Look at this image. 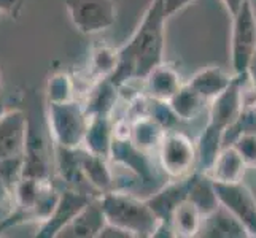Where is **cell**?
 Masks as SVG:
<instances>
[{"mask_svg":"<svg viewBox=\"0 0 256 238\" xmlns=\"http://www.w3.org/2000/svg\"><path fill=\"white\" fill-rule=\"evenodd\" d=\"M107 219H105L100 202L90 200L88 204L60 229L59 238H94L99 237Z\"/></svg>","mask_w":256,"mask_h":238,"instance_id":"8fae6325","label":"cell"},{"mask_svg":"<svg viewBox=\"0 0 256 238\" xmlns=\"http://www.w3.org/2000/svg\"><path fill=\"white\" fill-rule=\"evenodd\" d=\"M75 29L91 35L110 29L116 22L114 0H64Z\"/></svg>","mask_w":256,"mask_h":238,"instance_id":"277c9868","label":"cell"},{"mask_svg":"<svg viewBox=\"0 0 256 238\" xmlns=\"http://www.w3.org/2000/svg\"><path fill=\"white\" fill-rule=\"evenodd\" d=\"M112 126L107 119V116H92L91 121H88V127L84 132L83 142L88 146V151L105 157L112 151V143H113V132Z\"/></svg>","mask_w":256,"mask_h":238,"instance_id":"ac0fdd59","label":"cell"},{"mask_svg":"<svg viewBox=\"0 0 256 238\" xmlns=\"http://www.w3.org/2000/svg\"><path fill=\"white\" fill-rule=\"evenodd\" d=\"M232 146L244 159L246 167H256V130H246L237 137Z\"/></svg>","mask_w":256,"mask_h":238,"instance_id":"484cf974","label":"cell"},{"mask_svg":"<svg viewBox=\"0 0 256 238\" xmlns=\"http://www.w3.org/2000/svg\"><path fill=\"white\" fill-rule=\"evenodd\" d=\"M86 111L72 102H50V127L60 148L74 149L83 142L88 127Z\"/></svg>","mask_w":256,"mask_h":238,"instance_id":"5b68a950","label":"cell"},{"mask_svg":"<svg viewBox=\"0 0 256 238\" xmlns=\"http://www.w3.org/2000/svg\"><path fill=\"white\" fill-rule=\"evenodd\" d=\"M29 121L20 110L5 111L0 118V161L21 156L28 142Z\"/></svg>","mask_w":256,"mask_h":238,"instance_id":"9c48e42d","label":"cell"},{"mask_svg":"<svg viewBox=\"0 0 256 238\" xmlns=\"http://www.w3.org/2000/svg\"><path fill=\"white\" fill-rule=\"evenodd\" d=\"M5 113V103H4V100L0 99V118H2V114Z\"/></svg>","mask_w":256,"mask_h":238,"instance_id":"836d02e7","label":"cell"},{"mask_svg":"<svg viewBox=\"0 0 256 238\" xmlns=\"http://www.w3.org/2000/svg\"><path fill=\"white\" fill-rule=\"evenodd\" d=\"M200 213L186 199L172 211L169 227L174 237H196L200 226Z\"/></svg>","mask_w":256,"mask_h":238,"instance_id":"44dd1931","label":"cell"},{"mask_svg":"<svg viewBox=\"0 0 256 238\" xmlns=\"http://www.w3.org/2000/svg\"><path fill=\"white\" fill-rule=\"evenodd\" d=\"M196 237H210V238H246L250 234L246 232L244 224L237 219L231 211L220 204L214 211L202 216L199 232Z\"/></svg>","mask_w":256,"mask_h":238,"instance_id":"7c38bea8","label":"cell"},{"mask_svg":"<svg viewBox=\"0 0 256 238\" xmlns=\"http://www.w3.org/2000/svg\"><path fill=\"white\" fill-rule=\"evenodd\" d=\"M78 165H80V170L84 176V180L91 188H96L99 191H107L112 186V173L100 156L86 153L78 159Z\"/></svg>","mask_w":256,"mask_h":238,"instance_id":"603a6c76","label":"cell"},{"mask_svg":"<svg viewBox=\"0 0 256 238\" xmlns=\"http://www.w3.org/2000/svg\"><path fill=\"white\" fill-rule=\"evenodd\" d=\"M166 19L162 0H152L138 27L118 52L116 67L108 78L114 86L126 79H145L153 68L162 64Z\"/></svg>","mask_w":256,"mask_h":238,"instance_id":"6da1fadb","label":"cell"},{"mask_svg":"<svg viewBox=\"0 0 256 238\" xmlns=\"http://www.w3.org/2000/svg\"><path fill=\"white\" fill-rule=\"evenodd\" d=\"M232 81V76L226 73L222 67H208L198 72L188 83L194 91L200 94L206 100H212L222 91H224Z\"/></svg>","mask_w":256,"mask_h":238,"instance_id":"e0dca14e","label":"cell"},{"mask_svg":"<svg viewBox=\"0 0 256 238\" xmlns=\"http://www.w3.org/2000/svg\"><path fill=\"white\" fill-rule=\"evenodd\" d=\"M160 159L167 175L176 180L184 178L192 173L196 165V146L180 132H166L160 146Z\"/></svg>","mask_w":256,"mask_h":238,"instance_id":"8992f818","label":"cell"},{"mask_svg":"<svg viewBox=\"0 0 256 238\" xmlns=\"http://www.w3.org/2000/svg\"><path fill=\"white\" fill-rule=\"evenodd\" d=\"M256 56V13L252 0H244L239 11L232 16L231 62L236 75L248 72Z\"/></svg>","mask_w":256,"mask_h":238,"instance_id":"3957f363","label":"cell"},{"mask_svg":"<svg viewBox=\"0 0 256 238\" xmlns=\"http://www.w3.org/2000/svg\"><path fill=\"white\" fill-rule=\"evenodd\" d=\"M22 0H0V16H16L21 10Z\"/></svg>","mask_w":256,"mask_h":238,"instance_id":"f1b7e54d","label":"cell"},{"mask_svg":"<svg viewBox=\"0 0 256 238\" xmlns=\"http://www.w3.org/2000/svg\"><path fill=\"white\" fill-rule=\"evenodd\" d=\"M22 165L24 159L21 156L6 157L0 161V178L12 191H14V186L22 178Z\"/></svg>","mask_w":256,"mask_h":238,"instance_id":"d4e9b609","label":"cell"},{"mask_svg":"<svg viewBox=\"0 0 256 238\" xmlns=\"http://www.w3.org/2000/svg\"><path fill=\"white\" fill-rule=\"evenodd\" d=\"M50 100L51 102H68L72 86L66 75H56L50 81Z\"/></svg>","mask_w":256,"mask_h":238,"instance_id":"4316f807","label":"cell"},{"mask_svg":"<svg viewBox=\"0 0 256 238\" xmlns=\"http://www.w3.org/2000/svg\"><path fill=\"white\" fill-rule=\"evenodd\" d=\"M22 159H24L22 176L35 178L40 181H48L50 165H48V153L45 148V142H43L40 134H35L30 124H29L28 142H26Z\"/></svg>","mask_w":256,"mask_h":238,"instance_id":"5bb4252c","label":"cell"},{"mask_svg":"<svg viewBox=\"0 0 256 238\" xmlns=\"http://www.w3.org/2000/svg\"><path fill=\"white\" fill-rule=\"evenodd\" d=\"M194 0H162V6H164V13L169 17L174 13L180 11L182 8H184L186 5H190Z\"/></svg>","mask_w":256,"mask_h":238,"instance_id":"4dcf8cb0","label":"cell"},{"mask_svg":"<svg viewBox=\"0 0 256 238\" xmlns=\"http://www.w3.org/2000/svg\"><path fill=\"white\" fill-rule=\"evenodd\" d=\"M13 202H14L13 191L2 181V178H0V215L10 213Z\"/></svg>","mask_w":256,"mask_h":238,"instance_id":"83f0119b","label":"cell"},{"mask_svg":"<svg viewBox=\"0 0 256 238\" xmlns=\"http://www.w3.org/2000/svg\"><path fill=\"white\" fill-rule=\"evenodd\" d=\"M244 75H234L232 81L224 91L220 92L216 97L212 99L210 113H208V124L220 130H226L234 121L239 118L242 108V97H240V86Z\"/></svg>","mask_w":256,"mask_h":238,"instance_id":"ba28073f","label":"cell"},{"mask_svg":"<svg viewBox=\"0 0 256 238\" xmlns=\"http://www.w3.org/2000/svg\"><path fill=\"white\" fill-rule=\"evenodd\" d=\"M90 200H91L90 196L84 192H74V191L62 192L58 199L54 210H52L51 215L45 219V223H43L37 237L40 238L56 237L60 229H62Z\"/></svg>","mask_w":256,"mask_h":238,"instance_id":"30bf717a","label":"cell"},{"mask_svg":"<svg viewBox=\"0 0 256 238\" xmlns=\"http://www.w3.org/2000/svg\"><path fill=\"white\" fill-rule=\"evenodd\" d=\"M246 170V164L232 145L223 146L207 170L212 181L216 183H239Z\"/></svg>","mask_w":256,"mask_h":238,"instance_id":"9a60e30c","label":"cell"},{"mask_svg":"<svg viewBox=\"0 0 256 238\" xmlns=\"http://www.w3.org/2000/svg\"><path fill=\"white\" fill-rule=\"evenodd\" d=\"M222 2L224 3L226 10L229 11V14H231V17L239 11L240 5L244 3V0H222Z\"/></svg>","mask_w":256,"mask_h":238,"instance_id":"1f68e13d","label":"cell"},{"mask_svg":"<svg viewBox=\"0 0 256 238\" xmlns=\"http://www.w3.org/2000/svg\"><path fill=\"white\" fill-rule=\"evenodd\" d=\"M188 200L199 210L200 216L208 215L210 211H214L220 205V200L214 188V181L207 173L194 172L192 183L188 192Z\"/></svg>","mask_w":256,"mask_h":238,"instance_id":"d6986e66","label":"cell"},{"mask_svg":"<svg viewBox=\"0 0 256 238\" xmlns=\"http://www.w3.org/2000/svg\"><path fill=\"white\" fill-rule=\"evenodd\" d=\"M216 197L226 210L239 219L250 237H256V197L250 188L239 183H216L214 181Z\"/></svg>","mask_w":256,"mask_h":238,"instance_id":"52a82bcc","label":"cell"},{"mask_svg":"<svg viewBox=\"0 0 256 238\" xmlns=\"http://www.w3.org/2000/svg\"><path fill=\"white\" fill-rule=\"evenodd\" d=\"M99 237H104V238H113V237H116V238H130L132 235L129 232H126L124 229H121L118 226H113L110 223H105Z\"/></svg>","mask_w":256,"mask_h":238,"instance_id":"f546056e","label":"cell"},{"mask_svg":"<svg viewBox=\"0 0 256 238\" xmlns=\"http://www.w3.org/2000/svg\"><path fill=\"white\" fill-rule=\"evenodd\" d=\"M248 76H250V79H252V83L256 86V56L253 57L252 64H250V67H248Z\"/></svg>","mask_w":256,"mask_h":238,"instance_id":"d6a6232c","label":"cell"},{"mask_svg":"<svg viewBox=\"0 0 256 238\" xmlns=\"http://www.w3.org/2000/svg\"><path fill=\"white\" fill-rule=\"evenodd\" d=\"M107 223L118 226L132 237H156L161 219L148 205L130 194L110 192L99 200Z\"/></svg>","mask_w":256,"mask_h":238,"instance_id":"7a4b0ae2","label":"cell"},{"mask_svg":"<svg viewBox=\"0 0 256 238\" xmlns=\"http://www.w3.org/2000/svg\"><path fill=\"white\" fill-rule=\"evenodd\" d=\"M192 176H194V172L188 176H184V178H178V181H175L174 184L162 188L160 192L154 194L152 199L146 200L148 205L152 207V210L156 213V216L161 219V227L158 229V232L162 231L164 227H167V231L170 232L169 221H170L172 211L175 210L176 205L188 199Z\"/></svg>","mask_w":256,"mask_h":238,"instance_id":"4fadbf2b","label":"cell"},{"mask_svg":"<svg viewBox=\"0 0 256 238\" xmlns=\"http://www.w3.org/2000/svg\"><path fill=\"white\" fill-rule=\"evenodd\" d=\"M148 92L154 100L167 102L183 86L180 75L170 65L160 64L145 78Z\"/></svg>","mask_w":256,"mask_h":238,"instance_id":"2e32d148","label":"cell"},{"mask_svg":"<svg viewBox=\"0 0 256 238\" xmlns=\"http://www.w3.org/2000/svg\"><path fill=\"white\" fill-rule=\"evenodd\" d=\"M167 103H169L170 110L175 113L176 118L183 121H190L196 118L202 111L206 99L194 91L190 84H183L180 89L167 100Z\"/></svg>","mask_w":256,"mask_h":238,"instance_id":"7402d4cb","label":"cell"},{"mask_svg":"<svg viewBox=\"0 0 256 238\" xmlns=\"http://www.w3.org/2000/svg\"><path fill=\"white\" fill-rule=\"evenodd\" d=\"M114 86L110 79H107L105 83L99 86V89H96L91 100L88 102V108L86 114H91V116H105L112 105L114 102Z\"/></svg>","mask_w":256,"mask_h":238,"instance_id":"cb8c5ba5","label":"cell"},{"mask_svg":"<svg viewBox=\"0 0 256 238\" xmlns=\"http://www.w3.org/2000/svg\"><path fill=\"white\" fill-rule=\"evenodd\" d=\"M164 135H166L164 127L152 116L140 118L130 129L132 145H134V148L140 149L142 153L160 148Z\"/></svg>","mask_w":256,"mask_h":238,"instance_id":"ffe728a7","label":"cell"}]
</instances>
